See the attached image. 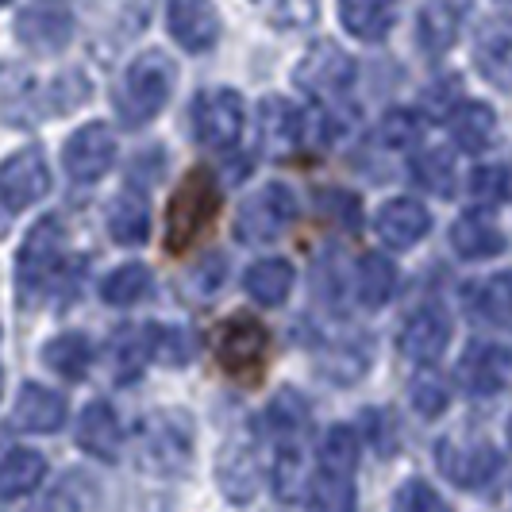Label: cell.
<instances>
[{"label":"cell","mask_w":512,"mask_h":512,"mask_svg":"<svg viewBox=\"0 0 512 512\" xmlns=\"http://www.w3.org/2000/svg\"><path fill=\"white\" fill-rule=\"evenodd\" d=\"M193 131L208 151H231L243 135V97L235 89H205L193 104Z\"/></svg>","instance_id":"obj_7"},{"label":"cell","mask_w":512,"mask_h":512,"mask_svg":"<svg viewBox=\"0 0 512 512\" xmlns=\"http://www.w3.org/2000/svg\"><path fill=\"white\" fill-rule=\"evenodd\" d=\"M339 20L362 43H382L397 20V0H339Z\"/></svg>","instance_id":"obj_21"},{"label":"cell","mask_w":512,"mask_h":512,"mask_svg":"<svg viewBox=\"0 0 512 512\" xmlns=\"http://www.w3.org/2000/svg\"><path fill=\"white\" fill-rule=\"evenodd\" d=\"M243 289H247V297H251L255 305H266V308L285 305L289 293H293V266H289L285 258H262V262H255V266L247 270Z\"/></svg>","instance_id":"obj_24"},{"label":"cell","mask_w":512,"mask_h":512,"mask_svg":"<svg viewBox=\"0 0 512 512\" xmlns=\"http://www.w3.org/2000/svg\"><path fill=\"white\" fill-rule=\"evenodd\" d=\"M393 512H451V505L424 478H409L393 497Z\"/></svg>","instance_id":"obj_42"},{"label":"cell","mask_w":512,"mask_h":512,"mask_svg":"<svg viewBox=\"0 0 512 512\" xmlns=\"http://www.w3.org/2000/svg\"><path fill=\"white\" fill-rule=\"evenodd\" d=\"M112 366H116V382H131L147 362L154 359L151 355V335L147 328H128V332H116L112 339Z\"/></svg>","instance_id":"obj_34"},{"label":"cell","mask_w":512,"mask_h":512,"mask_svg":"<svg viewBox=\"0 0 512 512\" xmlns=\"http://www.w3.org/2000/svg\"><path fill=\"white\" fill-rule=\"evenodd\" d=\"M370 351H359V347H332L324 359H320V370H324V378H332V382H355L362 378L370 366Z\"/></svg>","instance_id":"obj_41"},{"label":"cell","mask_w":512,"mask_h":512,"mask_svg":"<svg viewBox=\"0 0 512 512\" xmlns=\"http://www.w3.org/2000/svg\"><path fill=\"white\" fill-rule=\"evenodd\" d=\"M509 443H512V416H509Z\"/></svg>","instance_id":"obj_47"},{"label":"cell","mask_w":512,"mask_h":512,"mask_svg":"<svg viewBox=\"0 0 512 512\" xmlns=\"http://www.w3.org/2000/svg\"><path fill=\"white\" fill-rule=\"evenodd\" d=\"M77 447L101 462L120 459V420L108 401H89L77 420Z\"/></svg>","instance_id":"obj_17"},{"label":"cell","mask_w":512,"mask_h":512,"mask_svg":"<svg viewBox=\"0 0 512 512\" xmlns=\"http://www.w3.org/2000/svg\"><path fill=\"white\" fill-rule=\"evenodd\" d=\"M505 374H509V355L501 347H489V343H478L466 351L462 359V385L478 397H489L505 385Z\"/></svg>","instance_id":"obj_25"},{"label":"cell","mask_w":512,"mask_h":512,"mask_svg":"<svg viewBox=\"0 0 512 512\" xmlns=\"http://www.w3.org/2000/svg\"><path fill=\"white\" fill-rule=\"evenodd\" d=\"M397 289V270L385 255H366L359 262V301L362 308H382L389 305Z\"/></svg>","instance_id":"obj_33"},{"label":"cell","mask_w":512,"mask_h":512,"mask_svg":"<svg viewBox=\"0 0 512 512\" xmlns=\"http://www.w3.org/2000/svg\"><path fill=\"white\" fill-rule=\"evenodd\" d=\"M451 247H455L459 258L482 262V258H493L505 251V235L497 231V224H489L482 212H466L451 228Z\"/></svg>","instance_id":"obj_23"},{"label":"cell","mask_w":512,"mask_h":512,"mask_svg":"<svg viewBox=\"0 0 512 512\" xmlns=\"http://www.w3.org/2000/svg\"><path fill=\"white\" fill-rule=\"evenodd\" d=\"M297 81L312 93H343L355 81V62L335 43H316L297 66Z\"/></svg>","instance_id":"obj_16"},{"label":"cell","mask_w":512,"mask_h":512,"mask_svg":"<svg viewBox=\"0 0 512 512\" xmlns=\"http://www.w3.org/2000/svg\"><path fill=\"white\" fill-rule=\"evenodd\" d=\"M0 112L12 128H27L39 124V108H35V93H31V74L16 62L0 66Z\"/></svg>","instance_id":"obj_22"},{"label":"cell","mask_w":512,"mask_h":512,"mask_svg":"<svg viewBox=\"0 0 512 512\" xmlns=\"http://www.w3.org/2000/svg\"><path fill=\"white\" fill-rule=\"evenodd\" d=\"M316 205L320 212L332 220L335 228L343 231H359L362 228V201L347 189H320L316 193Z\"/></svg>","instance_id":"obj_39"},{"label":"cell","mask_w":512,"mask_h":512,"mask_svg":"<svg viewBox=\"0 0 512 512\" xmlns=\"http://www.w3.org/2000/svg\"><path fill=\"white\" fill-rule=\"evenodd\" d=\"M266 355H270V332L255 316L235 312L216 328V359L235 378L239 374H258Z\"/></svg>","instance_id":"obj_6"},{"label":"cell","mask_w":512,"mask_h":512,"mask_svg":"<svg viewBox=\"0 0 512 512\" xmlns=\"http://www.w3.org/2000/svg\"><path fill=\"white\" fill-rule=\"evenodd\" d=\"M493 131H497V116H493L489 104L466 101L451 112V135H455V143H459L462 151H482V147H489Z\"/></svg>","instance_id":"obj_29"},{"label":"cell","mask_w":512,"mask_h":512,"mask_svg":"<svg viewBox=\"0 0 512 512\" xmlns=\"http://www.w3.org/2000/svg\"><path fill=\"white\" fill-rule=\"evenodd\" d=\"M470 197L486 208L501 205L509 197V170L505 166H478L470 174Z\"/></svg>","instance_id":"obj_44"},{"label":"cell","mask_w":512,"mask_h":512,"mask_svg":"<svg viewBox=\"0 0 512 512\" xmlns=\"http://www.w3.org/2000/svg\"><path fill=\"white\" fill-rule=\"evenodd\" d=\"M478 66L489 81L512 85V31H489L478 47Z\"/></svg>","instance_id":"obj_38"},{"label":"cell","mask_w":512,"mask_h":512,"mask_svg":"<svg viewBox=\"0 0 512 512\" xmlns=\"http://www.w3.org/2000/svg\"><path fill=\"white\" fill-rule=\"evenodd\" d=\"M216 482L224 489L231 505H251L262 482V466H258V447L251 436H231L216 459Z\"/></svg>","instance_id":"obj_11"},{"label":"cell","mask_w":512,"mask_h":512,"mask_svg":"<svg viewBox=\"0 0 512 512\" xmlns=\"http://www.w3.org/2000/svg\"><path fill=\"white\" fill-rule=\"evenodd\" d=\"M147 293H151V270H147L143 262H128V266L112 270L101 282L104 305H112V308H128V305H135V301H143Z\"/></svg>","instance_id":"obj_31"},{"label":"cell","mask_w":512,"mask_h":512,"mask_svg":"<svg viewBox=\"0 0 512 512\" xmlns=\"http://www.w3.org/2000/svg\"><path fill=\"white\" fill-rule=\"evenodd\" d=\"M436 462L443 478L462 489L489 486L501 470V455L489 447L486 439H443L436 447Z\"/></svg>","instance_id":"obj_8"},{"label":"cell","mask_w":512,"mask_h":512,"mask_svg":"<svg viewBox=\"0 0 512 512\" xmlns=\"http://www.w3.org/2000/svg\"><path fill=\"white\" fill-rule=\"evenodd\" d=\"M116 162V135L108 124L93 120V124H81V128L66 139L62 147V166L74 181H97L112 170Z\"/></svg>","instance_id":"obj_10"},{"label":"cell","mask_w":512,"mask_h":512,"mask_svg":"<svg viewBox=\"0 0 512 512\" xmlns=\"http://www.w3.org/2000/svg\"><path fill=\"white\" fill-rule=\"evenodd\" d=\"M262 139L270 154L305 151V112L285 97H266L262 101Z\"/></svg>","instance_id":"obj_18"},{"label":"cell","mask_w":512,"mask_h":512,"mask_svg":"<svg viewBox=\"0 0 512 512\" xmlns=\"http://www.w3.org/2000/svg\"><path fill=\"white\" fill-rule=\"evenodd\" d=\"M308 509L312 512H355V474L339 470H316L308 486Z\"/></svg>","instance_id":"obj_30"},{"label":"cell","mask_w":512,"mask_h":512,"mask_svg":"<svg viewBox=\"0 0 512 512\" xmlns=\"http://www.w3.org/2000/svg\"><path fill=\"white\" fill-rule=\"evenodd\" d=\"M274 20L282 27H305L316 20V0H274Z\"/></svg>","instance_id":"obj_46"},{"label":"cell","mask_w":512,"mask_h":512,"mask_svg":"<svg viewBox=\"0 0 512 512\" xmlns=\"http://www.w3.org/2000/svg\"><path fill=\"white\" fill-rule=\"evenodd\" d=\"M4 4H8V0H0V8H4Z\"/></svg>","instance_id":"obj_49"},{"label":"cell","mask_w":512,"mask_h":512,"mask_svg":"<svg viewBox=\"0 0 512 512\" xmlns=\"http://www.w3.org/2000/svg\"><path fill=\"white\" fill-rule=\"evenodd\" d=\"M81 101H89V81L85 74H77V70H66V74H58L51 81V97H47V112H58V116H66V112H74Z\"/></svg>","instance_id":"obj_43"},{"label":"cell","mask_w":512,"mask_h":512,"mask_svg":"<svg viewBox=\"0 0 512 512\" xmlns=\"http://www.w3.org/2000/svg\"><path fill=\"white\" fill-rule=\"evenodd\" d=\"M16 39L27 51L54 54L74 39V20L62 4H31L24 16L16 20Z\"/></svg>","instance_id":"obj_14"},{"label":"cell","mask_w":512,"mask_h":512,"mask_svg":"<svg viewBox=\"0 0 512 512\" xmlns=\"http://www.w3.org/2000/svg\"><path fill=\"white\" fill-rule=\"evenodd\" d=\"M420 135V120L412 112H389L382 120V139L389 147H409Z\"/></svg>","instance_id":"obj_45"},{"label":"cell","mask_w":512,"mask_h":512,"mask_svg":"<svg viewBox=\"0 0 512 512\" xmlns=\"http://www.w3.org/2000/svg\"><path fill=\"white\" fill-rule=\"evenodd\" d=\"M93 505V482L85 474H66L31 512H85Z\"/></svg>","instance_id":"obj_37"},{"label":"cell","mask_w":512,"mask_h":512,"mask_svg":"<svg viewBox=\"0 0 512 512\" xmlns=\"http://www.w3.org/2000/svg\"><path fill=\"white\" fill-rule=\"evenodd\" d=\"M474 308L489 324H512V270L493 274L474 289Z\"/></svg>","instance_id":"obj_36"},{"label":"cell","mask_w":512,"mask_h":512,"mask_svg":"<svg viewBox=\"0 0 512 512\" xmlns=\"http://www.w3.org/2000/svg\"><path fill=\"white\" fill-rule=\"evenodd\" d=\"M220 216V185L212 178V170L197 166L189 170L178 193L170 197V212H166V251L170 255H185L193 243H201L212 224Z\"/></svg>","instance_id":"obj_3"},{"label":"cell","mask_w":512,"mask_h":512,"mask_svg":"<svg viewBox=\"0 0 512 512\" xmlns=\"http://www.w3.org/2000/svg\"><path fill=\"white\" fill-rule=\"evenodd\" d=\"M451 343V316L439 305H424L420 312H412L409 324L397 335V347L401 355L412 362H436Z\"/></svg>","instance_id":"obj_13"},{"label":"cell","mask_w":512,"mask_h":512,"mask_svg":"<svg viewBox=\"0 0 512 512\" xmlns=\"http://www.w3.org/2000/svg\"><path fill=\"white\" fill-rule=\"evenodd\" d=\"M0 389H4V370H0Z\"/></svg>","instance_id":"obj_48"},{"label":"cell","mask_w":512,"mask_h":512,"mask_svg":"<svg viewBox=\"0 0 512 512\" xmlns=\"http://www.w3.org/2000/svg\"><path fill=\"white\" fill-rule=\"evenodd\" d=\"M412 178L436 197H451L455 193V154L443 151V147L420 151L412 158Z\"/></svg>","instance_id":"obj_32"},{"label":"cell","mask_w":512,"mask_h":512,"mask_svg":"<svg viewBox=\"0 0 512 512\" xmlns=\"http://www.w3.org/2000/svg\"><path fill=\"white\" fill-rule=\"evenodd\" d=\"M108 235L120 243V247H139L147 243L151 235V201L128 185L112 205H108Z\"/></svg>","instance_id":"obj_20"},{"label":"cell","mask_w":512,"mask_h":512,"mask_svg":"<svg viewBox=\"0 0 512 512\" xmlns=\"http://www.w3.org/2000/svg\"><path fill=\"white\" fill-rule=\"evenodd\" d=\"M359 455H362V443H359V436H355V428H347V424L328 428V436L320 443V466H324V470L355 474Z\"/></svg>","instance_id":"obj_35"},{"label":"cell","mask_w":512,"mask_h":512,"mask_svg":"<svg viewBox=\"0 0 512 512\" xmlns=\"http://www.w3.org/2000/svg\"><path fill=\"white\" fill-rule=\"evenodd\" d=\"M193 443H197V428L193 416L185 409H154L143 424H139V439H135V455L147 474L158 478H174L185 474L193 462Z\"/></svg>","instance_id":"obj_2"},{"label":"cell","mask_w":512,"mask_h":512,"mask_svg":"<svg viewBox=\"0 0 512 512\" xmlns=\"http://www.w3.org/2000/svg\"><path fill=\"white\" fill-rule=\"evenodd\" d=\"M409 397H412V409L420 412V416H428V420L451 405V389H447V382L439 378L436 370L416 374V382L409 385Z\"/></svg>","instance_id":"obj_40"},{"label":"cell","mask_w":512,"mask_h":512,"mask_svg":"<svg viewBox=\"0 0 512 512\" xmlns=\"http://www.w3.org/2000/svg\"><path fill=\"white\" fill-rule=\"evenodd\" d=\"M308 405L305 397H297L293 389H282L270 409H266V420H270V432L278 439V447H301V439L308 436Z\"/></svg>","instance_id":"obj_28"},{"label":"cell","mask_w":512,"mask_h":512,"mask_svg":"<svg viewBox=\"0 0 512 512\" xmlns=\"http://www.w3.org/2000/svg\"><path fill=\"white\" fill-rule=\"evenodd\" d=\"M428 228H432L428 208L420 205V201H412V197L385 201V205L378 208V216H374V231H378V239L389 243V247H397V251L416 247V243L428 235Z\"/></svg>","instance_id":"obj_15"},{"label":"cell","mask_w":512,"mask_h":512,"mask_svg":"<svg viewBox=\"0 0 512 512\" xmlns=\"http://www.w3.org/2000/svg\"><path fill=\"white\" fill-rule=\"evenodd\" d=\"M43 366H51L58 378L81 382L93 366V343L81 332H62L51 343H43Z\"/></svg>","instance_id":"obj_27"},{"label":"cell","mask_w":512,"mask_h":512,"mask_svg":"<svg viewBox=\"0 0 512 512\" xmlns=\"http://www.w3.org/2000/svg\"><path fill=\"white\" fill-rule=\"evenodd\" d=\"M62 243L66 228L58 216H43L35 228L27 231L24 247L16 255V289H20V305H31L62 270Z\"/></svg>","instance_id":"obj_4"},{"label":"cell","mask_w":512,"mask_h":512,"mask_svg":"<svg viewBox=\"0 0 512 512\" xmlns=\"http://www.w3.org/2000/svg\"><path fill=\"white\" fill-rule=\"evenodd\" d=\"M66 397H58L54 389L39 382H27L20 389V397H16V424L24 428V432H39V436H47V432H58L62 424H66Z\"/></svg>","instance_id":"obj_19"},{"label":"cell","mask_w":512,"mask_h":512,"mask_svg":"<svg viewBox=\"0 0 512 512\" xmlns=\"http://www.w3.org/2000/svg\"><path fill=\"white\" fill-rule=\"evenodd\" d=\"M293 220H297V197H293V189L282 185V181H270V185H262L258 193H251V197L239 205L235 235H239L243 243H270V239H278Z\"/></svg>","instance_id":"obj_5"},{"label":"cell","mask_w":512,"mask_h":512,"mask_svg":"<svg viewBox=\"0 0 512 512\" xmlns=\"http://www.w3.org/2000/svg\"><path fill=\"white\" fill-rule=\"evenodd\" d=\"M47 193H51V166L39 147H24L0 162V201L12 212L31 208Z\"/></svg>","instance_id":"obj_9"},{"label":"cell","mask_w":512,"mask_h":512,"mask_svg":"<svg viewBox=\"0 0 512 512\" xmlns=\"http://www.w3.org/2000/svg\"><path fill=\"white\" fill-rule=\"evenodd\" d=\"M178 81V62L162 51L139 54L116 89V116L124 128H143L166 108Z\"/></svg>","instance_id":"obj_1"},{"label":"cell","mask_w":512,"mask_h":512,"mask_svg":"<svg viewBox=\"0 0 512 512\" xmlns=\"http://www.w3.org/2000/svg\"><path fill=\"white\" fill-rule=\"evenodd\" d=\"M47 459L31 447H16L0 459V501H20L31 489L43 482Z\"/></svg>","instance_id":"obj_26"},{"label":"cell","mask_w":512,"mask_h":512,"mask_svg":"<svg viewBox=\"0 0 512 512\" xmlns=\"http://www.w3.org/2000/svg\"><path fill=\"white\" fill-rule=\"evenodd\" d=\"M166 27L181 43V51L205 54L220 39V12L212 0H170L166 4Z\"/></svg>","instance_id":"obj_12"}]
</instances>
